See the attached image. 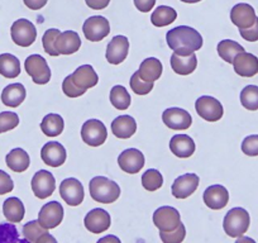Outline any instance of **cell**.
Masks as SVG:
<instances>
[{
	"instance_id": "49",
	"label": "cell",
	"mask_w": 258,
	"mask_h": 243,
	"mask_svg": "<svg viewBox=\"0 0 258 243\" xmlns=\"http://www.w3.org/2000/svg\"><path fill=\"white\" fill-rule=\"evenodd\" d=\"M85 3L89 8L94 9V11H101L109 6L110 0H85Z\"/></svg>"
},
{
	"instance_id": "30",
	"label": "cell",
	"mask_w": 258,
	"mask_h": 243,
	"mask_svg": "<svg viewBox=\"0 0 258 243\" xmlns=\"http://www.w3.org/2000/svg\"><path fill=\"white\" fill-rule=\"evenodd\" d=\"M6 162L8 167L14 172H24L26 170H28L31 160L26 151L22 148H14L7 155Z\"/></svg>"
},
{
	"instance_id": "26",
	"label": "cell",
	"mask_w": 258,
	"mask_h": 243,
	"mask_svg": "<svg viewBox=\"0 0 258 243\" xmlns=\"http://www.w3.org/2000/svg\"><path fill=\"white\" fill-rule=\"evenodd\" d=\"M23 235L26 240L33 243H43V242H56L52 235L48 234V229L42 227L38 220H32L23 225Z\"/></svg>"
},
{
	"instance_id": "32",
	"label": "cell",
	"mask_w": 258,
	"mask_h": 243,
	"mask_svg": "<svg viewBox=\"0 0 258 243\" xmlns=\"http://www.w3.org/2000/svg\"><path fill=\"white\" fill-rule=\"evenodd\" d=\"M64 122L59 114L49 113L47 114L41 122V130L48 137H57L63 132Z\"/></svg>"
},
{
	"instance_id": "50",
	"label": "cell",
	"mask_w": 258,
	"mask_h": 243,
	"mask_svg": "<svg viewBox=\"0 0 258 243\" xmlns=\"http://www.w3.org/2000/svg\"><path fill=\"white\" fill-rule=\"evenodd\" d=\"M23 2L27 8L31 11H39L46 6L48 0H23Z\"/></svg>"
},
{
	"instance_id": "45",
	"label": "cell",
	"mask_w": 258,
	"mask_h": 243,
	"mask_svg": "<svg viewBox=\"0 0 258 243\" xmlns=\"http://www.w3.org/2000/svg\"><path fill=\"white\" fill-rule=\"evenodd\" d=\"M62 90H63L64 95L69 96V98H79V96L84 95L86 91L81 90L78 86L75 85V83L71 79V75H69L68 78H64L63 83H62Z\"/></svg>"
},
{
	"instance_id": "9",
	"label": "cell",
	"mask_w": 258,
	"mask_h": 243,
	"mask_svg": "<svg viewBox=\"0 0 258 243\" xmlns=\"http://www.w3.org/2000/svg\"><path fill=\"white\" fill-rule=\"evenodd\" d=\"M83 32L89 41H103L110 33V24H109L108 19L104 18V17L94 16L86 19L83 26Z\"/></svg>"
},
{
	"instance_id": "20",
	"label": "cell",
	"mask_w": 258,
	"mask_h": 243,
	"mask_svg": "<svg viewBox=\"0 0 258 243\" xmlns=\"http://www.w3.org/2000/svg\"><path fill=\"white\" fill-rule=\"evenodd\" d=\"M66 150L59 142H48L42 147L41 158L46 165L51 167L62 166L66 161Z\"/></svg>"
},
{
	"instance_id": "10",
	"label": "cell",
	"mask_w": 258,
	"mask_h": 243,
	"mask_svg": "<svg viewBox=\"0 0 258 243\" xmlns=\"http://www.w3.org/2000/svg\"><path fill=\"white\" fill-rule=\"evenodd\" d=\"M31 185L34 195L38 199L43 200L53 194L56 189V180L49 171L39 170L38 172L34 173Z\"/></svg>"
},
{
	"instance_id": "27",
	"label": "cell",
	"mask_w": 258,
	"mask_h": 243,
	"mask_svg": "<svg viewBox=\"0 0 258 243\" xmlns=\"http://www.w3.org/2000/svg\"><path fill=\"white\" fill-rule=\"evenodd\" d=\"M171 68L178 75H190L198 66V57L195 52L188 56H180L173 52L171 56Z\"/></svg>"
},
{
	"instance_id": "25",
	"label": "cell",
	"mask_w": 258,
	"mask_h": 243,
	"mask_svg": "<svg viewBox=\"0 0 258 243\" xmlns=\"http://www.w3.org/2000/svg\"><path fill=\"white\" fill-rule=\"evenodd\" d=\"M170 150L180 158H187L195 152V142L187 135H176L170 141Z\"/></svg>"
},
{
	"instance_id": "22",
	"label": "cell",
	"mask_w": 258,
	"mask_h": 243,
	"mask_svg": "<svg viewBox=\"0 0 258 243\" xmlns=\"http://www.w3.org/2000/svg\"><path fill=\"white\" fill-rule=\"evenodd\" d=\"M71 79L75 83V85L84 91L94 88L99 81L98 74L95 73L91 65H83L76 69L75 73L71 74Z\"/></svg>"
},
{
	"instance_id": "48",
	"label": "cell",
	"mask_w": 258,
	"mask_h": 243,
	"mask_svg": "<svg viewBox=\"0 0 258 243\" xmlns=\"http://www.w3.org/2000/svg\"><path fill=\"white\" fill-rule=\"evenodd\" d=\"M156 0H135V6L142 13H148L155 7Z\"/></svg>"
},
{
	"instance_id": "8",
	"label": "cell",
	"mask_w": 258,
	"mask_h": 243,
	"mask_svg": "<svg viewBox=\"0 0 258 243\" xmlns=\"http://www.w3.org/2000/svg\"><path fill=\"white\" fill-rule=\"evenodd\" d=\"M197 113L207 122H218L222 119L224 110L219 100L213 96H200L195 103Z\"/></svg>"
},
{
	"instance_id": "47",
	"label": "cell",
	"mask_w": 258,
	"mask_h": 243,
	"mask_svg": "<svg viewBox=\"0 0 258 243\" xmlns=\"http://www.w3.org/2000/svg\"><path fill=\"white\" fill-rule=\"evenodd\" d=\"M239 33L243 39L248 42H255L258 41V17L255 18L254 24L247 29H239Z\"/></svg>"
},
{
	"instance_id": "17",
	"label": "cell",
	"mask_w": 258,
	"mask_h": 243,
	"mask_svg": "<svg viewBox=\"0 0 258 243\" xmlns=\"http://www.w3.org/2000/svg\"><path fill=\"white\" fill-rule=\"evenodd\" d=\"M255 12L252 6L247 3H239L234 6L230 11V21L234 26H237L239 29H247L254 24Z\"/></svg>"
},
{
	"instance_id": "21",
	"label": "cell",
	"mask_w": 258,
	"mask_h": 243,
	"mask_svg": "<svg viewBox=\"0 0 258 243\" xmlns=\"http://www.w3.org/2000/svg\"><path fill=\"white\" fill-rule=\"evenodd\" d=\"M204 203L213 210H220L229 203V193L222 185H212L204 192Z\"/></svg>"
},
{
	"instance_id": "38",
	"label": "cell",
	"mask_w": 258,
	"mask_h": 243,
	"mask_svg": "<svg viewBox=\"0 0 258 243\" xmlns=\"http://www.w3.org/2000/svg\"><path fill=\"white\" fill-rule=\"evenodd\" d=\"M142 185L147 192H156L163 185V177L160 171L150 168L142 175Z\"/></svg>"
},
{
	"instance_id": "28",
	"label": "cell",
	"mask_w": 258,
	"mask_h": 243,
	"mask_svg": "<svg viewBox=\"0 0 258 243\" xmlns=\"http://www.w3.org/2000/svg\"><path fill=\"white\" fill-rule=\"evenodd\" d=\"M27 95L26 88L22 84H11L7 88H4L2 93V101L4 105L11 106V108H17L24 101Z\"/></svg>"
},
{
	"instance_id": "5",
	"label": "cell",
	"mask_w": 258,
	"mask_h": 243,
	"mask_svg": "<svg viewBox=\"0 0 258 243\" xmlns=\"http://www.w3.org/2000/svg\"><path fill=\"white\" fill-rule=\"evenodd\" d=\"M81 138L86 145L91 147H99L108 138V131L103 122L98 119H89L81 128Z\"/></svg>"
},
{
	"instance_id": "4",
	"label": "cell",
	"mask_w": 258,
	"mask_h": 243,
	"mask_svg": "<svg viewBox=\"0 0 258 243\" xmlns=\"http://www.w3.org/2000/svg\"><path fill=\"white\" fill-rule=\"evenodd\" d=\"M24 68L33 83L38 85H44L51 80V70L48 68V64L41 54H31L27 57Z\"/></svg>"
},
{
	"instance_id": "35",
	"label": "cell",
	"mask_w": 258,
	"mask_h": 243,
	"mask_svg": "<svg viewBox=\"0 0 258 243\" xmlns=\"http://www.w3.org/2000/svg\"><path fill=\"white\" fill-rule=\"evenodd\" d=\"M218 54L224 59L225 63L233 64L235 56L239 54L240 52H244V48L232 39H224L218 43Z\"/></svg>"
},
{
	"instance_id": "42",
	"label": "cell",
	"mask_w": 258,
	"mask_h": 243,
	"mask_svg": "<svg viewBox=\"0 0 258 243\" xmlns=\"http://www.w3.org/2000/svg\"><path fill=\"white\" fill-rule=\"evenodd\" d=\"M19 125V116L14 111H3L0 113V133L14 130Z\"/></svg>"
},
{
	"instance_id": "31",
	"label": "cell",
	"mask_w": 258,
	"mask_h": 243,
	"mask_svg": "<svg viewBox=\"0 0 258 243\" xmlns=\"http://www.w3.org/2000/svg\"><path fill=\"white\" fill-rule=\"evenodd\" d=\"M3 213L7 220L11 223H19L23 220L24 214H26V209L22 203L21 199L18 198H8L3 204Z\"/></svg>"
},
{
	"instance_id": "37",
	"label": "cell",
	"mask_w": 258,
	"mask_h": 243,
	"mask_svg": "<svg viewBox=\"0 0 258 243\" xmlns=\"http://www.w3.org/2000/svg\"><path fill=\"white\" fill-rule=\"evenodd\" d=\"M240 103L247 110H258V86L248 85L240 91Z\"/></svg>"
},
{
	"instance_id": "3",
	"label": "cell",
	"mask_w": 258,
	"mask_h": 243,
	"mask_svg": "<svg viewBox=\"0 0 258 243\" xmlns=\"http://www.w3.org/2000/svg\"><path fill=\"white\" fill-rule=\"evenodd\" d=\"M250 218L249 213L243 208H233L223 220V228L224 232L227 233L229 237L238 238L242 237L249 228Z\"/></svg>"
},
{
	"instance_id": "51",
	"label": "cell",
	"mask_w": 258,
	"mask_h": 243,
	"mask_svg": "<svg viewBox=\"0 0 258 243\" xmlns=\"http://www.w3.org/2000/svg\"><path fill=\"white\" fill-rule=\"evenodd\" d=\"M181 2H183V3L194 4V3H199V2H202V0H181Z\"/></svg>"
},
{
	"instance_id": "46",
	"label": "cell",
	"mask_w": 258,
	"mask_h": 243,
	"mask_svg": "<svg viewBox=\"0 0 258 243\" xmlns=\"http://www.w3.org/2000/svg\"><path fill=\"white\" fill-rule=\"evenodd\" d=\"M13 189L14 183L11 176L6 171L0 170V195L8 194V193L13 192Z\"/></svg>"
},
{
	"instance_id": "23",
	"label": "cell",
	"mask_w": 258,
	"mask_h": 243,
	"mask_svg": "<svg viewBox=\"0 0 258 243\" xmlns=\"http://www.w3.org/2000/svg\"><path fill=\"white\" fill-rule=\"evenodd\" d=\"M137 131V123L131 115H119L111 122V132L120 140H128Z\"/></svg>"
},
{
	"instance_id": "6",
	"label": "cell",
	"mask_w": 258,
	"mask_h": 243,
	"mask_svg": "<svg viewBox=\"0 0 258 243\" xmlns=\"http://www.w3.org/2000/svg\"><path fill=\"white\" fill-rule=\"evenodd\" d=\"M12 39L21 47H29L37 38V29L28 19H18L11 28Z\"/></svg>"
},
{
	"instance_id": "14",
	"label": "cell",
	"mask_w": 258,
	"mask_h": 243,
	"mask_svg": "<svg viewBox=\"0 0 258 243\" xmlns=\"http://www.w3.org/2000/svg\"><path fill=\"white\" fill-rule=\"evenodd\" d=\"M63 219V208L59 203L51 202L42 207L38 213V222L46 229L56 228Z\"/></svg>"
},
{
	"instance_id": "16",
	"label": "cell",
	"mask_w": 258,
	"mask_h": 243,
	"mask_svg": "<svg viewBox=\"0 0 258 243\" xmlns=\"http://www.w3.org/2000/svg\"><path fill=\"white\" fill-rule=\"evenodd\" d=\"M129 52V41L125 36H115L106 47V59L111 65H119L126 58Z\"/></svg>"
},
{
	"instance_id": "7",
	"label": "cell",
	"mask_w": 258,
	"mask_h": 243,
	"mask_svg": "<svg viewBox=\"0 0 258 243\" xmlns=\"http://www.w3.org/2000/svg\"><path fill=\"white\" fill-rule=\"evenodd\" d=\"M59 195L64 203L71 207H78L84 202V187L80 181L75 177L64 178L59 185Z\"/></svg>"
},
{
	"instance_id": "15",
	"label": "cell",
	"mask_w": 258,
	"mask_h": 243,
	"mask_svg": "<svg viewBox=\"0 0 258 243\" xmlns=\"http://www.w3.org/2000/svg\"><path fill=\"white\" fill-rule=\"evenodd\" d=\"M118 165L124 172L137 173L145 166V156L137 148H129L119 155Z\"/></svg>"
},
{
	"instance_id": "1",
	"label": "cell",
	"mask_w": 258,
	"mask_h": 243,
	"mask_svg": "<svg viewBox=\"0 0 258 243\" xmlns=\"http://www.w3.org/2000/svg\"><path fill=\"white\" fill-rule=\"evenodd\" d=\"M168 47L180 56H188L203 47V37L197 29L187 26H178L166 34Z\"/></svg>"
},
{
	"instance_id": "11",
	"label": "cell",
	"mask_w": 258,
	"mask_h": 243,
	"mask_svg": "<svg viewBox=\"0 0 258 243\" xmlns=\"http://www.w3.org/2000/svg\"><path fill=\"white\" fill-rule=\"evenodd\" d=\"M153 223L160 232H170L180 225V213L172 207H161L153 213Z\"/></svg>"
},
{
	"instance_id": "36",
	"label": "cell",
	"mask_w": 258,
	"mask_h": 243,
	"mask_svg": "<svg viewBox=\"0 0 258 243\" xmlns=\"http://www.w3.org/2000/svg\"><path fill=\"white\" fill-rule=\"evenodd\" d=\"M110 103L118 110H126L131 105V95L124 86L116 85L110 90Z\"/></svg>"
},
{
	"instance_id": "19",
	"label": "cell",
	"mask_w": 258,
	"mask_h": 243,
	"mask_svg": "<svg viewBox=\"0 0 258 243\" xmlns=\"http://www.w3.org/2000/svg\"><path fill=\"white\" fill-rule=\"evenodd\" d=\"M233 68L242 78H253L258 74V58L248 52H240L233 61Z\"/></svg>"
},
{
	"instance_id": "2",
	"label": "cell",
	"mask_w": 258,
	"mask_h": 243,
	"mask_svg": "<svg viewBox=\"0 0 258 243\" xmlns=\"http://www.w3.org/2000/svg\"><path fill=\"white\" fill-rule=\"evenodd\" d=\"M90 197L95 202L103 204H111L115 203L120 197V188L116 183L109 180L105 176H96L91 178L89 184Z\"/></svg>"
},
{
	"instance_id": "34",
	"label": "cell",
	"mask_w": 258,
	"mask_h": 243,
	"mask_svg": "<svg viewBox=\"0 0 258 243\" xmlns=\"http://www.w3.org/2000/svg\"><path fill=\"white\" fill-rule=\"evenodd\" d=\"M176 18H177V13L175 9L167 6H160L151 16V22L153 26L162 28V27L173 23Z\"/></svg>"
},
{
	"instance_id": "18",
	"label": "cell",
	"mask_w": 258,
	"mask_h": 243,
	"mask_svg": "<svg viewBox=\"0 0 258 243\" xmlns=\"http://www.w3.org/2000/svg\"><path fill=\"white\" fill-rule=\"evenodd\" d=\"M84 223H85V227L89 232L99 234V233H104L109 229L111 220L110 215L106 210L96 208V209L90 210L86 214Z\"/></svg>"
},
{
	"instance_id": "40",
	"label": "cell",
	"mask_w": 258,
	"mask_h": 243,
	"mask_svg": "<svg viewBox=\"0 0 258 243\" xmlns=\"http://www.w3.org/2000/svg\"><path fill=\"white\" fill-rule=\"evenodd\" d=\"M22 242L19 239V233L13 223H3L0 224V243Z\"/></svg>"
},
{
	"instance_id": "24",
	"label": "cell",
	"mask_w": 258,
	"mask_h": 243,
	"mask_svg": "<svg viewBox=\"0 0 258 243\" xmlns=\"http://www.w3.org/2000/svg\"><path fill=\"white\" fill-rule=\"evenodd\" d=\"M81 47V39L75 31L59 33L56 39V49L59 54H73Z\"/></svg>"
},
{
	"instance_id": "29",
	"label": "cell",
	"mask_w": 258,
	"mask_h": 243,
	"mask_svg": "<svg viewBox=\"0 0 258 243\" xmlns=\"http://www.w3.org/2000/svg\"><path fill=\"white\" fill-rule=\"evenodd\" d=\"M162 64H161L160 59L155 58V57H150V58H146L145 61H142L140 70L137 73L140 74L143 80L155 83L162 75Z\"/></svg>"
},
{
	"instance_id": "41",
	"label": "cell",
	"mask_w": 258,
	"mask_h": 243,
	"mask_svg": "<svg viewBox=\"0 0 258 243\" xmlns=\"http://www.w3.org/2000/svg\"><path fill=\"white\" fill-rule=\"evenodd\" d=\"M129 83H131L132 90L135 91L136 94H138V95H147V94H150V91H152L153 89L152 81L143 80L138 73L133 74Z\"/></svg>"
},
{
	"instance_id": "43",
	"label": "cell",
	"mask_w": 258,
	"mask_h": 243,
	"mask_svg": "<svg viewBox=\"0 0 258 243\" xmlns=\"http://www.w3.org/2000/svg\"><path fill=\"white\" fill-rule=\"evenodd\" d=\"M186 235L185 225L180 223L176 229L170 230V232H160V238L163 243H180L182 242Z\"/></svg>"
},
{
	"instance_id": "33",
	"label": "cell",
	"mask_w": 258,
	"mask_h": 243,
	"mask_svg": "<svg viewBox=\"0 0 258 243\" xmlns=\"http://www.w3.org/2000/svg\"><path fill=\"white\" fill-rule=\"evenodd\" d=\"M0 74L7 79H16L21 74V63L14 54H0Z\"/></svg>"
},
{
	"instance_id": "12",
	"label": "cell",
	"mask_w": 258,
	"mask_h": 243,
	"mask_svg": "<svg viewBox=\"0 0 258 243\" xmlns=\"http://www.w3.org/2000/svg\"><path fill=\"white\" fill-rule=\"evenodd\" d=\"M162 120L170 130L186 131L192 123L190 113L181 108H168L163 111Z\"/></svg>"
},
{
	"instance_id": "39",
	"label": "cell",
	"mask_w": 258,
	"mask_h": 243,
	"mask_svg": "<svg viewBox=\"0 0 258 243\" xmlns=\"http://www.w3.org/2000/svg\"><path fill=\"white\" fill-rule=\"evenodd\" d=\"M59 33H61V32H59L58 29L52 28L44 32L43 37H42V44H43V48L49 56L56 57L59 54L56 49V39L57 37L59 36Z\"/></svg>"
},
{
	"instance_id": "44",
	"label": "cell",
	"mask_w": 258,
	"mask_h": 243,
	"mask_svg": "<svg viewBox=\"0 0 258 243\" xmlns=\"http://www.w3.org/2000/svg\"><path fill=\"white\" fill-rule=\"evenodd\" d=\"M242 151L244 155L254 157L258 156V135L248 136L242 142Z\"/></svg>"
},
{
	"instance_id": "13",
	"label": "cell",
	"mask_w": 258,
	"mask_h": 243,
	"mask_svg": "<svg viewBox=\"0 0 258 243\" xmlns=\"http://www.w3.org/2000/svg\"><path fill=\"white\" fill-rule=\"evenodd\" d=\"M199 176L195 173H185L173 181L171 192L177 199H186L197 192L199 187Z\"/></svg>"
}]
</instances>
